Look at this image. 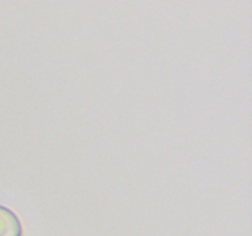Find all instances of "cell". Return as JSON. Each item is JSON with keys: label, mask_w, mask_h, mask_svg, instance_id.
<instances>
[{"label": "cell", "mask_w": 252, "mask_h": 236, "mask_svg": "<svg viewBox=\"0 0 252 236\" xmlns=\"http://www.w3.org/2000/svg\"><path fill=\"white\" fill-rule=\"evenodd\" d=\"M0 236H22L19 216L4 206H0Z\"/></svg>", "instance_id": "cell-1"}]
</instances>
